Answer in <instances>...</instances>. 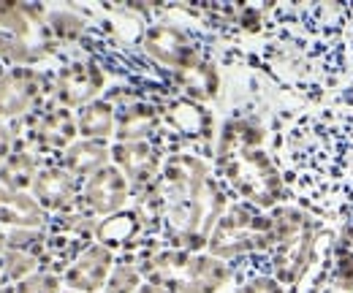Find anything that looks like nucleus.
Segmentation results:
<instances>
[{
	"label": "nucleus",
	"instance_id": "26",
	"mask_svg": "<svg viewBox=\"0 0 353 293\" xmlns=\"http://www.w3.org/2000/svg\"><path fill=\"white\" fill-rule=\"evenodd\" d=\"M46 28H49V33L54 39H60V41L65 43H74L85 36L88 22L77 11H71V8H54V11L46 14Z\"/></svg>",
	"mask_w": 353,
	"mask_h": 293
},
{
	"label": "nucleus",
	"instance_id": "9",
	"mask_svg": "<svg viewBox=\"0 0 353 293\" xmlns=\"http://www.w3.org/2000/svg\"><path fill=\"white\" fill-rule=\"evenodd\" d=\"M112 163L125 174L131 190L141 193V190L155 185V179H158V174L163 168V158H161V152H158L152 139L114 141L112 144Z\"/></svg>",
	"mask_w": 353,
	"mask_h": 293
},
{
	"label": "nucleus",
	"instance_id": "21",
	"mask_svg": "<svg viewBox=\"0 0 353 293\" xmlns=\"http://www.w3.org/2000/svg\"><path fill=\"white\" fill-rule=\"evenodd\" d=\"M332 293H353V217L340 220L337 225V247L332 261Z\"/></svg>",
	"mask_w": 353,
	"mask_h": 293
},
{
	"label": "nucleus",
	"instance_id": "13",
	"mask_svg": "<svg viewBox=\"0 0 353 293\" xmlns=\"http://www.w3.org/2000/svg\"><path fill=\"white\" fill-rule=\"evenodd\" d=\"M44 84L33 68H14L0 77V117H19L30 112Z\"/></svg>",
	"mask_w": 353,
	"mask_h": 293
},
{
	"label": "nucleus",
	"instance_id": "38",
	"mask_svg": "<svg viewBox=\"0 0 353 293\" xmlns=\"http://www.w3.org/2000/svg\"><path fill=\"white\" fill-rule=\"evenodd\" d=\"M63 293H74V291H63Z\"/></svg>",
	"mask_w": 353,
	"mask_h": 293
},
{
	"label": "nucleus",
	"instance_id": "16",
	"mask_svg": "<svg viewBox=\"0 0 353 293\" xmlns=\"http://www.w3.org/2000/svg\"><path fill=\"white\" fill-rule=\"evenodd\" d=\"M266 141V128L261 125L259 117H228L223 123L221 133H218V147H215V161L245 152V150H264Z\"/></svg>",
	"mask_w": 353,
	"mask_h": 293
},
{
	"label": "nucleus",
	"instance_id": "36",
	"mask_svg": "<svg viewBox=\"0 0 353 293\" xmlns=\"http://www.w3.org/2000/svg\"><path fill=\"white\" fill-rule=\"evenodd\" d=\"M345 217H353V210H351V212H348V214H345ZM345 217H343V220H345Z\"/></svg>",
	"mask_w": 353,
	"mask_h": 293
},
{
	"label": "nucleus",
	"instance_id": "34",
	"mask_svg": "<svg viewBox=\"0 0 353 293\" xmlns=\"http://www.w3.org/2000/svg\"><path fill=\"white\" fill-rule=\"evenodd\" d=\"M136 293H169V291H166L163 285H158V283H150V280H144V283H141V288H139Z\"/></svg>",
	"mask_w": 353,
	"mask_h": 293
},
{
	"label": "nucleus",
	"instance_id": "24",
	"mask_svg": "<svg viewBox=\"0 0 353 293\" xmlns=\"http://www.w3.org/2000/svg\"><path fill=\"white\" fill-rule=\"evenodd\" d=\"M0 30L11 33L14 39L39 46V49H49L46 43L39 41V22L33 17L30 8L17 6V3H0Z\"/></svg>",
	"mask_w": 353,
	"mask_h": 293
},
{
	"label": "nucleus",
	"instance_id": "5",
	"mask_svg": "<svg viewBox=\"0 0 353 293\" xmlns=\"http://www.w3.org/2000/svg\"><path fill=\"white\" fill-rule=\"evenodd\" d=\"M225 185L239 196V201L272 212L280 204H291V190L285 185L280 163L266 150H245L218 161Z\"/></svg>",
	"mask_w": 353,
	"mask_h": 293
},
{
	"label": "nucleus",
	"instance_id": "25",
	"mask_svg": "<svg viewBox=\"0 0 353 293\" xmlns=\"http://www.w3.org/2000/svg\"><path fill=\"white\" fill-rule=\"evenodd\" d=\"M39 171L41 168L30 152H11L8 161L0 166V188L11 193H25L28 188H33Z\"/></svg>",
	"mask_w": 353,
	"mask_h": 293
},
{
	"label": "nucleus",
	"instance_id": "20",
	"mask_svg": "<svg viewBox=\"0 0 353 293\" xmlns=\"http://www.w3.org/2000/svg\"><path fill=\"white\" fill-rule=\"evenodd\" d=\"M0 223H8L14 228H44L46 212L33 196L0 188Z\"/></svg>",
	"mask_w": 353,
	"mask_h": 293
},
{
	"label": "nucleus",
	"instance_id": "10",
	"mask_svg": "<svg viewBox=\"0 0 353 293\" xmlns=\"http://www.w3.org/2000/svg\"><path fill=\"white\" fill-rule=\"evenodd\" d=\"M117 258L114 252L98 242H90L63 272V285L65 291L74 293H101L106 288V280L114 269Z\"/></svg>",
	"mask_w": 353,
	"mask_h": 293
},
{
	"label": "nucleus",
	"instance_id": "2",
	"mask_svg": "<svg viewBox=\"0 0 353 293\" xmlns=\"http://www.w3.org/2000/svg\"><path fill=\"white\" fill-rule=\"evenodd\" d=\"M155 190L163 201V234L169 236V247L207 250L215 223L228 210V199L210 163L193 152H174L163 161Z\"/></svg>",
	"mask_w": 353,
	"mask_h": 293
},
{
	"label": "nucleus",
	"instance_id": "31",
	"mask_svg": "<svg viewBox=\"0 0 353 293\" xmlns=\"http://www.w3.org/2000/svg\"><path fill=\"white\" fill-rule=\"evenodd\" d=\"M234 293H288L269 272H259V274H250L248 280H242Z\"/></svg>",
	"mask_w": 353,
	"mask_h": 293
},
{
	"label": "nucleus",
	"instance_id": "35",
	"mask_svg": "<svg viewBox=\"0 0 353 293\" xmlns=\"http://www.w3.org/2000/svg\"><path fill=\"white\" fill-rule=\"evenodd\" d=\"M348 54H351V65H353V19H351V30H348Z\"/></svg>",
	"mask_w": 353,
	"mask_h": 293
},
{
	"label": "nucleus",
	"instance_id": "7",
	"mask_svg": "<svg viewBox=\"0 0 353 293\" xmlns=\"http://www.w3.org/2000/svg\"><path fill=\"white\" fill-rule=\"evenodd\" d=\"M141 49H144V54L152 63L163 65L174 77L196 68L199 63L207 60L204 52L199 49V43L193 41V36L185 28L174 25V22H155V25H150L144 30V36H141Z\"/></svg>",
	"mask_w": 353,
	"mask_h": 293
},
{
	"label": "nucleus",
	"instance_id": "27",
	"mask_svg": "<svg viewBox=\"0 0 353 293\" xmlns=\"http://www.w3.org/2000/svg\"><path fill=\"white\" fill-rule=\"evenodd\" d=\"M36 269H39V255H33V252L6 247L0 255V274L11 283L28 280L30 274H36Z\"/></svg>",
	"mask_w": 353,
	"mask_h": 293
},
{
	"label": "nucleus",
	"instance_id": "1",
	"mask_svg": "<svg viewBox=\"0 0 353 293\" xmlns=\"http://www.w3.org/2000/svg\"><path fill=\"white\" fill-rule=\"evenodd\" d=\"M285 185L305 210L323 223L353 210V106L299 114L285 130Z\"/></svg>",
	"mask_w": 353,
	"mask_h": 293
},
{
	"label": "nucleus",
	"instance_id": "37",
	"mask_svg": "<svg viewBox=\"0 0 353 293\" xmlns=\"http://www.w3.org/2000/svg\"><path fill=\"white\" fill-rule=\"evenodd\" d=\"M351 14H353V3H351Z\"/></svg>",
	"mask_w": 353,
	"mask_h": 293
},
{
	"label": "nucleus",
	"instance_id": "32",
	"mask_svg": "<svg viewBox=\"0 0 353 293\" xmlns=\"http://www.w3.org/2000/svg\"><path fill=\"white\" fill-rule=\"evenodd\" d=\"M264 19H266V8H259V6H242V8H236V22L248 33H261L264 30Z\"/></svg>",
	"mask_w": 353,
	"mask_h": 293
},
{
	"label": "nucleus",
	"instance_id": "18",
	"mask_svg": "<svg viewBox=\"0 0 353 293\" xmlns=\"http://www.w3.org/2000/svg\"><path fill=\"white\" fill-rule=\"evenodd\" d=\"M33 133H36V141L41 147H46V150H63L65 152L77 141L79 128H77V117H74L71 109L52 106V109H46L44 114L39 117Z\"/></svg>",
	"mask_w": 353,
	"mask_h": 293
},
{
	"label": "nucleus",
	"instance_id": "28",
	"mask_svg": "<svg viewBox=\"0 0 353 293\" xmlns=\"http://www.w3.org/2000/svg\"><path fill=\"white\" fill-rule=\"evenodd\" d=\"M49 54V49H39V46H30V43L14 39L11 33L0 30V60L6 63H14V65H30V63H39Z\"/></svg>",
	"mask_w": 353,
	"mask_h": 293
},
{
	"label": "nucleus",
	"instance_id": "15",
	"mask_svg": "<svg viewBox=\"0 0 353 293\" xmlns=\"http://www.w3.org/2000/svg\"><path fill=\"white\" fill-rule=\"evenodd\" d=\"M163 123L179 133L182 139H210L212 136V114L204 109V103H196L190 98H174L161 106Z\"/></svg>",
	"mask_w": 353,
	"mask_h": 293
},
{
	"label": "nucleus",
	"instance_id": "29",
	"mask_svg": "<svg viewBox=\"0 0 353 293\" xmlns=\"http://www.w3.org/2000/svg\"><path fill=\"white\" fill-rule=\"evenodd\" d=\"M141 283H144V274L136 266V261L123 258V261L114 263V269H112V274L106 280V288L101 293H136L141 288Z\"/></svg>",
	"mask_w": 353,
	"mask_h": 293
},
{
	"label": "nucleus",
	"instance_id": "8",
	"mask_svg": "<svg viewBox=\"0 0 353 293\" xmlns=\"http://www.w3.org/2000/svg\"><path fill=\"white\" fill-rule=\"evenodd\" d=\"M106 84V74L95 60H74L60 68L54 79V98L65 109H82L98 101Z\"/></svg>",
	"mask_w": 353,
	"mask_h": 293
},
{
	"label": "nucleus",
	"instance_id": "11",
	"mask_svg": "<svg viewBox=\"0 0 353 293\" xmlns=\"http://www.w3.org/2000/svg\"><path fill=\"white\" fill-rule=\"evenodd\" d=\"M128 199H131V185L114 163L92 174L82 190V201L88 207V214L92 217H112L123 212Z\"/></svg>",
	"mask_w": 353,
	"mask_h": 293
},
{
	"label": "nucleus",
	"instance_id": "14",
	"mask_svg": "<svg viewBox=\"0 0 353 293\" xmlns=\"http://www.w3.org/2000/svg\"><path fill=\"white\" fill-rule=\"evenodd\" d=\"M77 196H79L77 176H71L63 166L41 168L33 182V199L41 204L44 212L68 214L77 204Z\"/></svg>",
	"mask_w": 353,
	"mask_h": 293
},
{
	"label": "nucleus",
	"instance_id": "4",
	"mask_svg": "<svg viewBox=\"0 0 353 293\" xmlns=\"http://www.w3.org/2000/svg\"><path fill=\"white\" fill-rule=\"evenodd\" d=\"M269 217H272L274 242H272V250L266 252V272L285 291H291L307 266L310 252H312L315 236L323 220L294 201L274 207L269 212Z\"/></svg>",
	"mask_w": 353,
	"mask_h": 293
},
{
	"label": "nucleus",
	"instance_id": "3",
	"mask_svg": "<svg viewBox=\"0 0 353 293\" xmlns=\"http://www.w3.org/2000/svg\"><path fill=\"white\" fill-rule=\"evenodd\" d=\"M131 261H136L144 280L163 285L169 293H221L234 280V266L207 250L150 247Z\"/></svg>",
	"mask_w": 353,
	"mask_h": 293
},
{
	"label": "nucleus",
	"instance_id": "22",
	"mask_svg": "<svg viewBox=\"0 0 353 293\" xmlns=\"http://www.w3.org/2000/svg\"><path fill=\"white\" fill-rule=\"evenodd\" d=\"M77 128L82 139H101L109 141L117 128V109L106 98H98L77 112Z\"/></svg>",
	"mask_w": 353,
	"mask_h": 293
},
{
	"label": "nucleus",
	"instance_id": "33",
	"mask_svg": "<svg viewBox=\"0 0 353 293\" xmlns=\"http://www.w3.org/2000/svg\"><path fill=\"white\" fill-rule=\"evenodd\" d=\"M11 147H14V130L8 125H0V166L8 161Z\"/></svg>",
	"mask_w": 353,
	"mask_h": 293
},
{
	"label": "nucleus",
	"instance_id": "6",
	"mask_svg": "<svg viewBox=\"0 0 353 293\" xmlns=\"http://www.w3.org/2000/svg\"><path fill=\"white\" fill-rule=\"evenodd\" d=\"M272 242H274V231L269 212L256 210L245 201H234L215 223L207 239V252L231 263L250 255H266L272 250Z\"/></svg>",
	"mask_w": 353,
	"mask_h": 293
},
{
	"label": "nucleus",
	"instance_id": "12",
	"mask_svg": "<svg viewBox=\"0 0 353 293\" xmlns=\"http://www.w3.org/2000/svg\"><path fill=\"white\" fill-rule=\"evenodd\" d=\"M117 128H114V141H144L152 139L158 133V128L163 123L161 106L139 98V95H128L117 101Z\"/></svg>",
	"mask_w": 353,
	"mask_h": 293
},
{
	"label": "nucleus",
	"instance_id": "17",
	"mask_svg": "<svg viewBox=\"0 0 353 293\" xmlns=\"http://www.w3.org/2000/svg\"><path fill=\"white\" fill-rule=\"evenodd\" d=\"M106 166H112V144L101 139H77L63 152V168L77 179H90Z\"/></svg>",
	"mask_w": 353,
	"mask_h": 293
},
{
	"label": "nucleus",
	"instance_id": "30",
	"mask_svg": "<svg viewBox=\"0 0 353 293\" xmlns=\"http://www.w3.org/2000/svg\"><path fill=\"white\" fill-rule=\"evenodd\" d=\"M14 293H63V277L54 272H36L28 280L17 283Z\"/></svg>",
	"mask_w": 353,
	"mask_h": 293
},
{
	"label": "nucleus",
	"instance_id": "19",
	"mask_svg": "<svg viewBox=\"0 0 353 293\" xmlns=\"http://www.w3.org/2000/svg\"><path fill=\"white\" fill-rule=\"evenodd\" d=\"M144 234V225L139 220L136 210H123L112 217H103L95 228V242L109 250H131Z\"/></svg>",
	"mask_w": 353,
	"mask_h": 293
},
{
	"label": "nucleus",
	"instance_id": "23",
	"mask_svg": "<svg viewBox=\"0 0 353 293\" xmlns=\"http://www.w3.org/2000/svg\"><path fill=\"white\" fill-rule=\"evenodd\" d=\"M174 79L179 82V87H182L185 98H190V101H196V103L215 101L218 92H221V74H218V68H215L212 60H204V63H199L196 68H190V71H185V74H176Z\"/></svg>",
	"mask_w": 353,
	"mask_h": 293
}]
</instances>
